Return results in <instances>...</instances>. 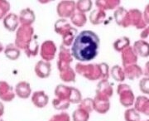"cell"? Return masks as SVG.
<instances>
[{
    "label": "cell",
    "instance_id": "6da1fadb",
    "mask_svg": "<svg viewBox=\"0 0 149 121\" xmlns=\"http://www.w3.org/2000/svg\"><path fill=\"white\" fill-rule=\"evenodd\" d=\"M100 40L95 32L84 30L74 37L71 47L72 57L80 62H87L98 56Z\"/></svg>",
    "mask_w": 149,
    "mask_h": 121
},
{
    "label": "cell",
    "instance_id": "7a4b0ae2",
    "mask_svg": "<svg viewBox=\"0 0 149 121\" xmlns=\"http://www.w3.org/2000/svg\"><path fill=\"white\" fill-rule=\"evenodd\" d=\"M118 94L119 95L120 103L124 107H129L134 104V95L130 87L126 85H121L118 86Z\"/></svg>",
    "mask_w": 149,
    "mask_h": 121
},
{
    "label": "cell",
    "instance_id": "3957f363",
    "mask_svg": "<svg viewBox=\"0 0 149 121\" xmlns=\"http://www.w3.org/2000/svg\"><path fill=\"white\" fill-rule=\"evenodd\" d=\"M93 108L100 114H105L110 108V103L109 99L96 95L95 98L93 100Z\"/></svg>",
    "mask_w": 149,
    "mask_h": 121
},
{
    "label": "cell",
    "instance_id": "277c9868",
    "mask_svg": "<svg viewBox=\"0 0 149 121\" xmlns=\"http://www.w3.org/2000/svg\"><path fill=\"white\" fill-rule=\"evenodd\" d=\"M15 93L6 81H0V99L4 102H10L14 99Z\"/></svg>",
    "mask_w": 149,
    "mask_h": 121
},
{
    "label": "cell",
    "instance_id": "5b68a950",
    "mask_svg": "<svg viewBox=\"0 0 149 121\" xmlns=\"http://www.w3.org/2000/svg\"><path fill=\"white\" fill-rule=\"evenodd\" d=\"M32 102L36 107L42 109L47 105L49 97L44 91H36L32 96Z\"/></svg>",
    "mask_w": 149,
    "mask_h": 121
},
{
    "label": "cell",
    "instance_id": "8992f818",
    "mask_svg": "<svg viewBox=\"0 0 149 121\" xmlns=\"http://www.w3.org/2000/svg\"><path fill=\"white\" fill-rule=\"evenodd\" d=\"M31 86L27 81H20L15 86V94L21 99H27L31 95Z\"/></svg>",
    "mask_w": 149,
    "mask_h": 121
},
{
    "label": "cell",
    "instance_id": "52a82bcc",
    "mask_svg": "<svg viewBox=\"0 0 149 121\" xmlns=\"http://www.w3.org/2000/svg\"><path fill=\"white\" fill-rule=\"evenodd\" d=\"M3 23L8 31L14 32L18 26V17L15 13H8L3 17Z\"/></svg>",
    "mask_w": 149,
    "mask_h": 121
},
{
    "label": "cell",
    "instance_id": "ba28073f",
    "mask_svg": "<svg viewBox=\"0 0 149 121\" xmlns=\"http://www.w3.org/2000/svg\"><path fill=\"white\" fill-rule=\"evenodd\" d=\"M135 102V111L141 112L146 115H149V100L146 96H139L137 97Z\"/></svg>",
    "mask_w": 149,
    "mask_h": 121
},
{
    "label": "cell",
    "instance_id": "9c48e42d",
    "mask_svg": "<svg viewBox=\"0 0 149 121\" xmlns=\"http://www.w3.org/2000/svg\"><path fill=\"white\" fill-rule=\"evenodd\" d=\"M35 72L40 78H47L51 73V64L46 62H39L35 66Z\"/></svg>",
    "mask_w": 149,
    "mask_h": 121
},
{
    "label": "cell",
    "instance_id": "30bf717a",
    "mask_svg": "<svg viewBox=\"0 0 149 121\" xmlns=\"http://www.w3.org/2000/svg\"><path fill=\"white\" fill-rule=\"evenodd\" d=\"M4 54L6 57L10 59L12 61H14L18 59L20 57V50L17 48L14 44H8L4 49Z\"/></svg>",
    "mask_w": 149,
    "mask_h": 121
},
{
    "label": "cell",
    "instance_id": "8fae6325",
    "mask_svg": "<svg viewBox=\"0 0 149 121\" xmlns=\"http://www.w3.org/2000/svg\"><path fill=\"white\" fill-rule=\"evenodd\" d=\"M34 20H35V17L32 10L27 8L25 10L22 11L20 13V22L22 23L24 22L25 24H31Z\"/></svg>",
    "mask_w": 149,
    "mask_h": 121
},
{
    "label": "cell",
    "instance_id": "7c38bea8",
    "mask_svg": "<svg viewBox=\"0 0 149 121\" xmlns=\"http://www.w3.org/2000/svg\"><path fill=\"white\" fill-rule=\"evenodd\" d=\"M72 118L73 121H88L90 118V113L79 108L73 112Z\"/></svg>",
    "mask_w": 149,
    "mask_h": 121
},
{
    "label": "cell",
    "instance_id": "4fadbf2b",
    "mask_svg": "<svg viewBox=\"0 0 149 121\" xmlns=\"http://www.w3.org/2000/svg\"><path fill=\"white\" fill-rule=\"evenodd\" d=\"M124 119L126 121H140V115L139 112L135 111V109L131 108L125 111Z\"/></svg>",
    "mask_w": 149,
    "mask_h": 121
},
{
    "label": "cell",
    "instance_id": "5bb4252c",
    "mask_svg": "<svg viewBox=\"0 0 149 121\" xmlns=\"http://www.w3.org/2000/svg\"><path fill=\"white\" fill-rule=\"evenodd\" d=\"M53 107L56 110L58 111H62V110H66L68 109V107L70 106V103L67 101H65L62 100H59L57 98L54 99L53 102H52Z\"/></svg>",
    "mask_w": 149,
    "mask_h": 121
},
{
    "label": "cell",
    "instance_id": "9a60e30c",
    "mask_svg": "<svg viewBox=\"0 0 149 121\" xmlns=\"http://www.w3.org/2000/svg\"><path fill=\"white\" fill-rule=\"evenodd\" d=\"M10 9V4L8 1L0 0V19H3Z\"/></svg>",
    "mask_w": 149,
    "mask_h": 121
},
{
    "label": "cell",
    "instance_id": "2e32d148",
    "mask_svg": "<svg viewBox=\"0 0 149 121\" xmlns=\"http://www.w3.org/2000/svg\"><path fill=\"white\" fill-rule=\"evenodd\" d=\"M80 102H81V104H80L79 108H81L82 110L87 111L88 113H91V111L94 110V108H93V100L87 98V99H85V100H83Z\"/></svg>",
    "mask_w": 149,
    "mask_h": 121
},
{
    "label": "cell",
    "instance_id": "e0dca14e",
    "mask_svg": "<svg viewBox=\"0 0 149 121\" xmlns=\"http://www.w3.org/2000/svg\"><path fill=\"white\" fill-rule=\"evenodd\" d=\"M139 87L140 90L145 94V95H148L149 93V87H148V78L145 77L141 80L140 83H139Z\"/></svg>",
    "mask_w": 149,
    "mask_h": 121
},
{
    "label": "cell",
    "instance_id": "ac0fdd59",
    "mask_svg": "<svg viewBox=\"0 0 149 121\" xmlns=\"http://www.w3.org/2000/svg\"><path fill=\"white\" fill-rule=\"evenodd\" d=\"M49 121H70V117L66 113H61L52 117Z\"/></svg>",
    "mask_w": 149,
    "mask_h": 121
},
{
    "label": "cell",
    "instance_id": "d6986e66",
    "mask_svg": "<svg viewBox=\"0 0 149 121\" xmlns=\"http://www.w3.org/2000/svg\"><path fill=\"white\" fill-rule=\"evenodd\" d=\"M3 113H4V106H3L2 102H0V118L3 116Z\"/></svg>",
    "mask_w": 149,
    "mask_h": 121
},
{
    "label": "cell",
    "instance_id": "ffe728a7",
    "mask_svg": "<svg viewBox=\"0 0 149 121\" xmlns=\"http://www.w3.org/2000/svg\"><path fill=\"white\" fill-rule=\"evenodd\" d=\"M3 51V45H2V43L0 42V53L2 52Z\"/></svg>",
    "mask_w": 149,
    "mask_h": 121
},
{
    "label": "cell",
    "instance_id": "44dd1931",
    "mask_svg": "<svg viewBox=\"0 0 149 121\" xmlns=\"http://www.w3.org/2000/svg\"><path fill=\"white\" fill-rule=\"evenodd\" d=\"M0 121H3V120L2 118H0Z\"/></svg>",
    "mask_w": 149,
    "mask_h": 121
}]
</instances>
